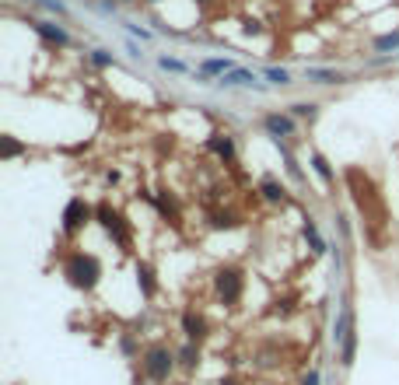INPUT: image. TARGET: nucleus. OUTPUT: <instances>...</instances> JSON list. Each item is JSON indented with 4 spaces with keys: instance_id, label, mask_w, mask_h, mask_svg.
I'll use <instances>...</instances> for the list:
<instances>
[{
    "instance_id": "obj_1",
    "label": "nucleus",
    "mask_w": 399,
    "mask_h": 385,
    "mask_svg": "<svg viewBox=\"0 0 399 385\" xmlns=\"http://www.w3.org/2000/svg\"><path fill=\"white\" fill-rule=\"evenodd\" d=\"M32 32L53 49H70L74 46V35L63 25H56V21H32Z\"/></svg>"
},
{
    "instance_id": "obj_2",
    "label": "nucleus",
    "mask_w": 399,
    "mask_h": 385,
    "mask_svg": "<svg viewBox=\"0 0 399 385\" xmlns=\"http://www.w3.org/2000/svg\"><path fill=\"white\" fill-rule=\"evenodd\" d=\"M217 85H221V88H252V92H263V88H266V81H259V74L249 71V67H235V71H228Z\"/></svg>"
},
{
    "instance_id": "obj_3",
    "label": "nucleus",
    "mask_w": 399,
    "mask_h": 385,
    "mask_svg": "<svg viewBox=\"0 0 399 385\" xmlns=\"http://www.w3.org/2000/svg\"><path fill=\"white\" fill-rule=\"evenodd\" d=\"M67 274H70L74 284L92 288V284H95V274H99V259H95V256H74L70 267H67Z\"/></svg>"
},
{
    "instance_id": "obj_4",
    "label": "nucleus",
    "mask_w": 399,
    "mask_h": 385,
    "mask_svg": "<svg viewBox=\"0 0 399 385\" xmlns=\"http://www.w3.org/2000/svg\"><path fill=\"white\" fill-rule=\"evenodd\" d=\"M228 71H235V60H228V56H207V60H200V67H197V81L200 85H207L210 78H224Z\"/></svg>"
},
{
    "instance_id": "obj_5",
    "label": "nucleus",
    "mask_w": 399,
    "mask_h": 385,
    "mask_svg": "<svg viewBox=\"0 0 399 385\" xmlns=\"http://www.w3.org/2000/svg\"><path fill=\"white\" fill-rule=\"evenodd\" d=\"M88 217H92V207L85 200H70L67 210H63V228L67 231H78L81 224H88Z\"/></svg>"
},
{
    "instance_id": "obj_6",
    "label": "nucleus",
    "mask_w": 399,
    "mask_h": 385,
    "mask_svg": "<svg viewBox=\"0 0 399 385\" xmlns=\"http://www.w3.org/2000/svg\"><path fill=\"white\" fill-rule=\"evenodd\" d=\"M263 126L281 140V137H295V116H281V112H270L266 119H263Z\"/></svg>"
},
{
    "instance_id": "obj_7",
    "label": "nucleus",
    "mask_w": 399,
    "mask_h": 385,
    "mask_svg": "<svg viewBox=\"0 0 399 385\" xmlns=\"http://www.w3.org/2000/svg\"><path fill=\"white\" fill-rule=\"evenodd\" d=\"M305 78H308L312 85H322V88H329V85H343V81H347L343 71H326V67H308Z\"/></svg>"
},
{
    "instance_id": "obj_8",
    "label": "nucleus",
    "mask_w": 399,
    "mask_h": 385,
    "mask_svg": "<svg viewBox=\"0 0 399 385\" xmlns=\"http://www.w3.org/2000/svg\"><path fill=\"white\" fill-rule=\"evenodd\" d=\"M207 147H210L221 161H231V158H235V140H231V133H210Z\"/></svg>"
},
{
    "instance_id": "obj_9",
    "label": "nucleus",
    "mask_w": 399,
    "mask_h": 385,
    "mask_svg": "<svg viewBox=\"0 0 399 385\" xmlns=\"http://www.w3.org/2000/svg\"><path fill=\"white\" fill-rule=\"evenodd\" d=\"M217 291H221V298H224V301H235V298L242 294V277H238L235 270L221 274V277H217Z\"/></svg>"
},
{
    "instance_id": "obj_10",
    "label": "nucleus",
    "mask_w": 399,
    "mask_h": 385,
    "mask_svg": "<svg viewBox=\"0 0 399 385\" xmlns=\"http://www.w3.org/2000/svg\"><path fill=\"white\" fill-rule=\"evenodd\" d=\"M372 49H375V53H386V56H389V53H396V49H399V32L375 35V39H372Z\"/></svg>"
},
{
    "instance_id": "obj_11",
    "label": "nucleus",
    "mask_w": 399,
    "mask_h": 385,
    "mask_svg": "<svg viewBox=\"0 0 399 385\" xmlns=\"http://www.w3.org/2000/svg\"><path fill=\"white\" fill-rule=\"evenodd\" d=\"M263 78H266V85H277V88L291 85V71H284V67H263Z\"/></svg>"
},
{
    "instance_id": "obj_12",
    "label": "nucleus",
    "mask_w": 399,
    "mask_h": 385,
    "mask_svg": "<svg viewBox=\"0 0 399 385\" xmlns=\"http://www.w3.org/2000/svg\"><path fill=\"white\" fill-rule=\"evenodd\" d=\"M168 361H172V354H165V350H158V354H151V365H147V372H151V375H165V368H168Z\"/></svg>"
},
{
    "instance_id": "obj_13",
    "label": "nucleus",
    "mask_w": 399,
    "mask_h": 385,
    "mask_svg": "<svg viewBox=\"0 0 399 385\" xmlns=\"http://www.w3.org/2000/svg\"><path fill=\"white\" fill-rule=\"evenodd\" d=\"M315 112H319L315 102H295V105H291V116H295V119H315Z\"/></svg>"
},
{
    "instance_id": "obj_14",
    "label": "nucleus",
    "mask_w": 399,
    "mask_h": 385,
    "mask_svg": "<svg viewBox=\"0 0 399 385\" xmlns=\"http://www.w3.org/2000/svg\"><path fill=\"white\" fill-rule=\"evenodd\" d=\"M88 60H92V63H95L99 71H109V67L116 63V56H112L109 49H92V53H88Z\"/></svg>"
},
{
    "instance_id": "obj_15",
    "label": "nucleus",
    "mask_w": 399,
    "mask_h": 385,
    "mask_svg": "<svg viewBox=\"0 0 399 385\" xmlns=\"http://www.w3.org/2000/svg\"><path fill=\"white\" fill-rule=\"evenodd\" d=\"M158 67L168 71V74H186V71H190V67H186L183 60H176V56H158Z\"/></svg>"
},
{
    "instance_id": "obj_16",
    "label": "nucleus",
    "mask_w": 399,
    "mask_h": 385,
    "mask_svg": "<svg viewBox=\"0 0 399 385\" xmlns=\"http://www.w3.org/2000/svg\"><path fill=\"white\" fill-rule=\"evenodd\" d=\"M263 192H266V200H270V203H284V186H277V183H270V179H266V183H263Z\"/></svg>"
},
{
    "instance_id": "obj_17",
    "label": "nucleus",
    "mask_w": 399,
    "mask_h": 385,
    "mask_svg": "<svg viewBox=\"0 0 399 385\" xmlns=\"http://www.w3.org/2000/svg\"><path fill=\"white\" fill-rule=\"evenodd\" d=\"M312 165H315V172H319L326 183H333V169L326 165V158H322V154H312Z\"/></svg>"
},
{
    "instance_id": "obj_18",
    "label": "nucleus",
    "mask_w": 399,
    "mask_h": 385,
    "mask_svg": "<svg viewBox=\"0 0 399 385\" xmlns=\"http://www.w3.org/2000/svg\"><path fill=\"white\" fill-rule=\"evenodd\" d=\"M126 28H130V35H137L140 42H151V32H147V28H140V25H130V21H126Z\"/></svg>"
},
{
    "instance_id": "obj_19",
    "label": "nucleus",
    "mask_w": 399,
    "mask_h": 385,
    "mask_svg": "<svg viewBox=\"0 0 399 385\" xmlns=\"http://www.w3.org/2000/svg\"><path fill=\"white\" fill-rule=\"evenodd\" d=\"M242 32H245V35H259L263 28H259V21H245V28H242Z\"/></svg>"
},
{
    "instance_id": "obj_20",
    "label": "nucleus",
    "mask_w": 399,
    "mask_h": 385,
    "mask_svg": "<svg viewBox=\"0 0 399 385\" xmlns=\"http://www.w3.org/2000/svg\"><path fill=\"white\" fill-rule=\"evenodd\" d=\"M18 151H21V147H18V144H14V140H11V137H7V140H4V154H7V158H11V154H18Z\"/></svg>"
},
{
    "instance_id": "obj_21",
    "label": "nucleus",
    "mask_w": 399,
    "mask_h": 385,
    "mask_svg": "<svg viewBox=\"0 0 399 385\" xmlns=\"http://www.w3.org/2000/svg\"><path fill=\"white\" fill-rule=\"evenodd\" d=\"M144 4H151V7H158V4H165V0H144Z\"/></svg>"
},
{
    "instance_id": "obj_22",
    "label": "nucleus",
    "mask_w": 399,
    "mask_h": 385,
    "mask_svg": "<svg viewBox=\"0 0 399 385\" xmlns=\"http://www.w3.org/2000/svg\"><path fill=\"white\" fill-rule=\"evenodd\" d=\"M119 4H126V7H133V4H140V0H119Z\"/></svg>"
},
{
    "instance_id": "obj_23",
    "label": "nucleus",
    "mask_w": 399,
    "mask_h": 385,
    "mask_svg": "<svg viewBox=\"0 0 399 385\" xmlns=\"http://www.w3.org/2000/svg\"><path fill=\"white\" fill-rule=\"evenodd\" d=\"M197 4H200V7H207V4H214V0H197Z\"/></svg>"
}]
</instances>
